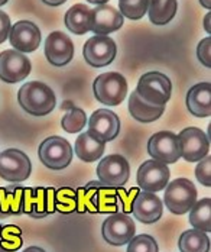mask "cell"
Instances as JSON below:
<instances>
[{"instance_id": "1", "label": "cell", "mask_w": 211, "mask_h": 252, "mask_svg": "<svg viewBox=\"0 0 211 252\" xmlns=\"http://www.w3.org/2000/svg\"><path fill=\"white\" fill-rule=\"evenodd\" d=\"M21 107L32 116H47L56 106V97L53 89L42 81L25 83L18 92Z\"/></svg>"}, {"instance_id": "2", "label": "cell", "mask_w": 211, "mask_h": 252, "mask_svg": "<svg viewBox=\"0 0 211 252\" xmlns=\"http://www.w3.org/2000/svg\"><path fill=\"white\" fill-rule=\"evenodd\" d=\"M197 187L188 178H177L166 184L163 204L174 215H185L197 202Z\"/></svg>"}, {"instance_id": "3", "label": "cell", "mask_w": 211, "mask_h": 252, "mask_svg": "<svg viewBox=\"0 0 211 252\" xmlns=\"http://www.w3.org/2000/svg\"><path fill=\"white\" fill-rule=\"evenodd\" d=\"M128 80L120 73L108 71L94 80V97L106 106H119L128 96Z\"/></svg>"}, {"instance_id": "4", "label": "cell", "mask_w": 211, "mask_h": 252, "mask_svg": "<svg viewBox=\"0 0 211 252\" xmlns=\"http://www.w3.org/2000/svg\"><path fill=\"white\" fill-rule=\"evenodd\" d=\"M134 92L143 100L154 106H165L171 99L172 83L165 74L159 71H151L139 78Z\"/></svg>"}, {"instance_id": "5", "label": "cell", "mask_w": 211, "mask_h": 252, "mask_svg": "<svg viewBox=\"0 0 211 252\" xmlns=\"http://www.w3.org/2000/svg\"><path fill=\"white\" fill-rule=\"evenodd\" d=\"M73 151V147L65 138L50 136L41 142L38 148V157L47 168L59 171L71 164Z\"/></svg>"}, {"instance_id": "6", "label": "cell", "mask_w": 211, "mask_h": 252, "mask_svg": "<svg viewBox=\"0 0 211 252\" xmlns=\"http://www.w3.org/2000/svg\"><path fill=\"white\" fill-rule=\"evenodd\" d=\"M32 173V164L26 154L16 148L0 152V178L9 183H22Z\"/></svg>"}, {"instance_id": "7", "label": "cell", "mask_w": 211, "mask_h": 252, "mask_svg": "<svg viewBox=\"0 0 211 252\" xmlns=\"http://www.w3.org/2000/svg\"><path fill=\"white\" fill-rule=\"evenodd\" d=\"M99 181L107 187H123L131 178L129 161L117 154L105 157L97 165Z\"/></svg>"}, {"instance_id": "8", "label": "cell", "mask_w": 211, "mask_h": 252, "mask_svg": "<svg viewBox=\"0 0 211 252\" xmlns=\"http://www.w3.org/2000/svg\"><path fill=\"white\" fill-rule=\"evenodd\" d=\"M117 47L116 42L107 35H94L84 44L82 55L88 65L102 68L111 64L116 58Z\"/></svg>"}, {"instance_id": "9", "label": "cell", "mask_w": 211, "mask_h": 252, "mask_svg": "<svg viewBox=\"0 0 211 252\" xmlns=\"http://www.w3.org/2000/svg\"><path fill=\"white\" fill-rule=\"evenodd\" d=\"M136 232L134 222L129 215L113 213L110 215L102 226V235L108 245L122 247L131 242Z\"/></svg>"}, {"instance_id": "10", "label": "cell", "mask_w": 211, "mask_h": 252, "mask_svg": "<svg viewBox=\"0 0 211 252\" xmlns=\"http://www.w3.org/2000/svg\"><path fill=\"white\" fill-rule=\"evenodd\" d=\"M177 138L181 158H184L186 162H197L210 154V141L198 127H185L177 135Z\"/></svg>"}, {"instance_id": "11", "label": "cell", "mask_w": 211, "mask_h": 252, "mask_svg": "<svg viewBox=\"0 0 211 252\" xmlns=\"http://www.w3.org/2000/svg\"><path fill=\"white\" fill-rule=\"evenodd\" d=\"M169 177L171 171L166 164L157 159H149L137 168L136 181L139 184V189H142L143 191L158 193L166 187V184L169 183Z\"/></svg>"}, {"instance_id": "12", "label": "cell", "mask_w": 211, "mask_h": 252, "mask_svg": "<svg viewBox=\"0 0 211 252\" xmlns=\"http://www.w3.org/2000/svg\"><path fill=\"white\" fill-rule=\"evenodd\" d=\"M148 152L152 159L163 164H175L181 158L177 133L171 130H162L152 135L148 141Z\"/></svg>"}, {"instance_id": "13", "label": "cell", "mask_w": 211, "mask_h": 252, "mask_svg": "<svg viewBox=\"0 0 211 252\" xmlns=\"http://www.w3.org/2000/svg\"><path fill=\"white\" fill-rule=\"evenodd\" d=\"M30 61L25 54L16 50L0 52V80L9 84L24 81L30 73Z\"/></svg>"}, {"instance_id": "14", "label": "cell", "mask_w": 211, "mask_h": 252, "mask_svg": "<svg viewBox=\"0 0 211 252\" xmlns=\"http://www.w3.org/2000/svg\"><path fill=\"white\" fill-rule=\"evenodd\" d=\"M45 57L55 67L67 65L74 57V44L71 38L61 31L51 32L45 41Z\"/></svg>"}, {"instance_id": "15", "label": "cell", "mask_w": 211, "mask_h": 252, "mask_svg": "<svg viewBox=\"0 0 211 252\" xmlns=\"http://www.w3.org/2000/svg\"><path fill=\"white\" fill-rule=\"evenodd\" d=\"M10 45L22 54H29L38 50L41 44V31L33 22L19 21L10 28Z\"/></svg>"}, {"instance_id": "16", "label": "cell", "mask_w": 211, "mask_h": 252, "mask_svg": "<svg viewBox=\"0 0 211 252\" xmlns=\"http://www.w3.org/2000/svg\"><path fill=\"white\" fill-rule=\"evenodd\" d=\"M88 132L103 142H110L120 132V119L108 109H99L88 119Z\"/></svg>"}, {"instance_id": "17", "label": "cell", "mask_w": 211, "mask_h": 252, "mask_svg": "<svg viewBox=\"0 0 211 252\" xmlns=\"http://www.w3.org/2000/svg\"><path fill=\"white\" fill-rule=\"evenodd\" d=\"M125 18L122 13L108 4H97L90 10V28L96 35H107L123 26Z\"/></svg>"}, {"instance_id": "18", "label": "cell", "mask_w": 211, "mask_h": 252, "mask_svg": "<svg viewBox=\"0 0 211 252\" xmlns=\"http://www.w3.org/2000/svg\"><path fill=\"white\" fill-rule=\"evenodd\" d=\"M133 216L146 225L155 223L163 215V204L155 193L139 191L132 206Z\"/></svg>"}, {"instance_id": "19", "label": "cell", "mask_w": 211, "mask_h": 252, "mask_svg": "<svg viewBox=\"0 0 211 252\" xmlns=\"http://www.w3.org/2000/svg\"><path fill=\"white\" fill-rule=\"evenodd\" d=\"M186 109L195 118L211 116V84L198 83L192 86L186 93Z\"/></svg>"}, {"instance_id": "20", "label": "cell", "mask_w": 211, "mask_h": 252, "mask_svg": "<svg viewBox=\"0 0 211 252\" xmlns=\"http://www.w3.org/2000/svg\"><path fill=\"white\" fill-rule=\"evenodd\" d=\"M74 151L81 161L94 162V161H99L105 155L106 142L100 141L94 135H91L88 130L81 132L79 138L76 139Z\"/></svg>"}, {"instance_id": "21", "label": "cell", "mask_w": 211, "mask_h": 252, "mask_svg": "<svg viewBox=\"0 0 211 252\" xmlns=\"http://www.w3.org/2000/svg\"><path fill=\"white\" fill-rule=\"evenodd\" d=\"M129 113L134 121L140 124H151L158 121L165 112V106H154L148 101H145L136 92H132L129 96Z\"/></svg>"}, {"instance_id": "22", "label": "cell", "mask_w": 211, "mask_h": 252, "mask_svg": "<svg viewBox=\"0 0 211 252\" xmlns=\"http://www.w3.org/2000/svg\"><path fill=\"white\" fill-rule=\"evenodd\" d=\"M45 187H24L22 196V213L33 219H44L48 215L45 209Z\"/></svg>"}, {"instance_id": "23", "label": "cell", "mask_w": 211, "mask_h": 252, "mask_svg": "<svg viewBox=\"0 0 211 252\" xmlns=\"http://www.w3.org/2000/svg\"><path fill=\"white\" fill-rule=\"evenodd\" d=\"M22 196L24 187L21 186L0 187V219L22 215Z\"/></svg>"}, {"instance_id": "24", "label": "cell", "mask_w": 211, "mask_h": 252, "mask_svg": "<svg viewBox=\"0 0 211 252\" xmlns=\"http://www.w3.org/2000/svg\"><path fill=\"white\" fill-rule=\"evenodd\" d=\"M90 7L77 3L71 6L65 13V26L71 33L84 35L91 31L90 28Z\"/></svg>"}, {"instance_id": "25", "label": "cell", "mask_w": 211, "mask_h": 252, "mask_svg": "<svg viewBox=\"0 0 211 252\" xmlns=\"http://www.w3.org/2000/svg\"><path fill=\"white\" fill-rule=\"evenodd\" d=\"M177 0H149L148 15L154 25H166L177 15Z\"/></svg>"}, {"instance_id": "26", "label": "cell", "mask_w": 211, "mask_h": 252, "mask_svg": "<svg viewBox=\"0 0 211 252\" xmlns=\"http://www.w3.org/2000/svg\"><path fill=\"white\" fill-rule=\"evenodd\" d=\"M178 247L181 252H210V238L206 232L189 229L181 233Z\"/></svg>"}, {"instance_id": "27", "label": "cell", "mask_w": 211, "mask_h": 252, "mask_svg": "<svg viewBox=\"0 0 211 252\" xmlns=\"http://www.w3.org/2000/svg\"><path fill=\"white\" fill-rule=\"evenodd\" d=\"M189 223L197 230L210 233L211 230V199H201L189 210Z\"/></svg>"}, {"instance_id": "28", "label": "cell", "mask_w": 211, "mask_h": 252, "mask_svg": "<svg viewBox=\"0 0 211 252\" xmlns=\"http://www.w3.org/2000/svg\"><path fill=\"white\" fill-rule=\"evenodd\" d=\"M96 209L97 213H119V199L114 187L99 184L96 189Z\"/></svg>"}, {"instance_id": "29", "label": "cell", "mask_w": 211, "mask_h": 252, "mask_svg": "<svg viewBox=\"0 0 211 252\" xmlns=\"http://www.w3.org/2000/svg\"><path fill=\"white\" fill-rule=\"evenodd\" d=\"M100 181H90L84 187L76 190L77 193V212L79 213H97L96 209V189Z\"/></svg>"}, {"instance_id": "30", "label": "cell", "mask_w": 211, "mask_h": 252, "mask_svg": "<svg viewBox=\"0 0 211 252\" xmlns=\"http://www.w3.org/2000/svg\"><path fill=\"white\" fill-rule=\"evenodd\" d=\"M24 245L22 229L16 225H3L0 230V247L7 251L18 252Z\"/></svg>"}, {"instance_id": "31", "label": "cell", "mask_w": 211, "mask_h": 252, "mask_svg": "<svg viewBox=\"0 0 211 252\" xmlns=\"http://www.w3.org/2000/svg\"><path fill=\"white\" fill-rule=\"evenodd\" d=\"M55 212L62 215L77 212V193L74 189L61 187L55 190Z\"/></svg>"}, {"instance_id": "32", "label": "cell", "mask_w": 211, "mask_h": 252, "mask_svg": "<svg viewBox=\"0 0 211 252\" xmlns=\"http://www.w3.org/2000/svg\"><path fill=\"white\" fill-rule=\"evenodd\" d=\"M61 126L68 133H79L87 126V115L79 107H71L61 119Z\"/></svg>"}, {"instance_id": "33", "label": "cell", "mask_w": 211, "mask_h": 252, "mask_svg": "<svg viewBox=\"0 0 211 252\" xmlns=\"http://www.w3.org/2000/svg\"><path fill=\"white\" fill-rule=\"evenodd\" d=\"M149 0H119V12L123 18L139 21L148 13Z\"/></svg>"}, {"instance_id": "34", "label": "cell", "mask_w": 211, "mask_h": 252, "mask_svg": "<svg viewBox=\"0 0 211 252\" xmlns=\"http://www.w3.org/2000/svg\"><path fill=\"white\" fill-rule=\"evenodd\" d=\"M128 252H159L158 244L151 235H137L133 236L128 244Z\"/></svg>"}, {"instance_id": "35", "label": "cell", "mask_w": 211, "mask_h": 252, "mask_svg": "<svg viewBox=\"0 0 211 252\" xmlns=\"http://www.w3.org/2000/svg\"><path fill=\"white\" fill-rule=\"evenodd\" d=\"M116 191H117V199H119V209L122 210V213L131 215L134 197L139 194L140 189L139 187H132L129 190V193H128L123 187H116Z\"/></svg>"}, {"instance_id": "36", "label": "cell", "mask_w": 211, "mask_h": 252, "mask_svg": "<svg viewBox=\"0 0 211 252\" xmlns=\"http://www.w3.org/2000/svg\"><path fill=\"white\" fill-rule=\"evenodd\" d=\"M195 177L200 184L204 187H211V155L207 154L204 158H201L195 167Z\"/></svg>"}, {"instance_id": "37", "label": "cell", "mask_w": 211, "mask_h": 252, "mask_svg": "<svg viewBox=\"0 0 211 252\" xmlns=\"http://www.w3.org/2000/svg\"><path fill=\"white\" fill-rule=\"evenodd\" d=\"M210 48H211V38H210V35H209V36H207V38H204V39L198 44V47H197V57H198L200 63H201L204 67H207V68H210L211 67Z\"/></svg>"}, {"instance_id": "38", "label": "cell", "mask_w": 211, "mask_h": 252, "mask_svg": "<svg viewBox=\"0 0 211 252\" xmlns=\"http://www.w3.org/2000/svg\"><path fill=\"white\" fill-rule=\"evenodd\" d=\"M10 28H12V24H10L9 16L3 10H0V44H3L9 38Z\"/></svg>"}, {"instance_id": "39", "label": "cell", "mask_w": 211, "mask_h": 252, "mask_svg": "<svg viewBox=\"0 0 211 252\" xmlns=\"http://www.w3.org/2000/svg\"><path fill=\"white\" fill-rule=\"evenodd\" d=\"M45 209L48 212V215L55 213V189L48 187L47 189V194H45Z\"/></svg>"}, {"instance_id": "40", "label": "cell", "mask_w": 211, "mask_h": 252, "mask_svg": "<svg viewBox=\"0 0 211 252\" xmlns=\"http://www.w3.org/2000/svg\"><path fill=\"white\" fill-rule=\"evenodd\" d=\"M210 21H211V13H210V10H209V13H207V15H206V18H204V29H206V32H207V33H210L211 32Z\"/></svg>"}, {"instance_id": "41", "label": "cell", "mask_w": 211, "mask_h": 252, "mask_svg": "<svg viewBox=\"0 0 211 252\" xmlns=\"http://www.w3.org/2000/svg\"><path fill=\"white\" fill-rule=\"evenodd\" d=\"M67 0H42V3L48 4V6H61L64 4Z\"/></svg>"}, {"instance_id": "42", "label": "cell", "mask_w": 211, "mask_h": 252, "mask_svg": "<svg viewBox=\"0 0 211 252\" xmlns=\"http://www.w3.org/2000/svg\"><path fill=\"white\" fill-rule=\"evenodd\" d=\"M22 252H47L45 250H42V248H39V247H27L25 248Z\"/></svg>"}, {"instance_id": "43", "label": "cell", "mask_w": 211, "mask_h": 252, "mask_svg": "<svg viewBox=\"0 0 211 252\" xmlns=\"http://www.w3.org/2000/svg\"><path fill=\"white\" fill-rule=\"evenodd\" d=\"M200 3H201V6L203 7H206V9H211V0H200Z\"/></svg>"}, {"instance_id": "44", "label": "cell", "mask_w": 211, "mask_h": 252, "mask_svg": "<svg viewBox=\"0 0 211 252\" xmlns=\"http://www.w3.org/2000/svg\"><path fill=\"white\" fill-rule=\"evenodd\" d=\"M87 1H90V3H94V4H106L108 0H87Z\"/></svg>"}, {"instance_id": "45", "label": "cell", "mask_w": 211, "mask_h": 252, "mask_svg": "<svg viewBox=\"0 0 211 252\" xmlns=\"http://www.w3.org/2000/svg\"><path fill=\"white\" fill-rule=\"evenodd\" d=\"M7 1H9V0H0V6H3V4H6Z\"/></svg>"}, {"instance_id": "46", "label": "cell", "mask_w": 211, "mask_h": 252, "mask_svg": "<svg viewBox=\"0 0 211 252\" xmlns=\"http://www.w3.org/2000/svg\"><path fill=\"white\" fill-rule=\"evenodd\" d=\"M0 252H13V251H7V250H3V248L0 247Z\"/></svg>"}, {"instance_id": "47", "label": "cell", "mask_w": 211, "mask_h": 252, "mask_svg": "<svg viewBox=\"0 0 211 252\" xmlns=\"http://www.w3.org/2000/svg\"><path fill=\"white\" fill-rule=\"evenodd\" d=\"M1 226H3V225H0V230H1Z\"/></svg>"}]
</instances>
